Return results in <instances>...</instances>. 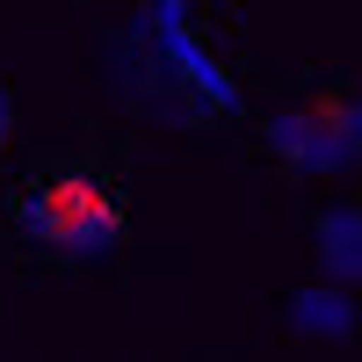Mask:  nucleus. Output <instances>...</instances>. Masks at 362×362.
I'll return each mask as SVG.
<instances>
[{
  "instance_id": "obj_4",
  "label": "nucleus",
  "mask_w": 362,
  "mask_h": 362,
  "mask_svg": "<svg viewBox=\"0 0 362 362\" xmlns=\"http://www.w3.org/2000/svg\"><path fill=\"white\" fill-rule=\"evenodd\" d=\"M312 261L319 276L362 290V203H326L312 218Z\"/></svg>"
},
{
  "instance_id": "obj_3",
  "label": "nucleus",
  "mask_w": 362,
  "mask_h": 362,
  "mask_svg": "<svg viewBox=\"0 0 362 362\" xmlns=\"http://www.w3.org/2000/svg\"><path fill=\"white\" fill-rule=\"evenodd\" d=\"M283 326L297 341H319V348H348L362 334V305H355V290L334 283V276H319L305 290H290V305H283Z\"/></svg>"
},
{
  "instance_id": "obj_2",
  "label": "nucleus",
  "mask_w": 362,
  "mask_h": 362,
  "mask_svg": "<svg viewBox=\"0 0 362 362\" xmlns=\"http://www.w3.org/2000/svg\"><path fill=\"white\" fill-rule=\"evenodd\" d=\"M261 145L297 181H348L362 167V95L355 87H319V95L268 116Z\"/></svg>"
},
{
  "instance_id": "obj_1",
  "label": "nucleus",
  "mask_w": 362,
  "mask_h": 362,
  "mask_svg": "<svg viewBox=\"0 0 362 362\" xmlns=\"http://www.w3.org/2000/svg\"><path fill=\"white\" fill-rule=\"evenodd\" d=\"M15 225L58 261H102L124 239V189L102 167H44L37 181H22Z\"/></svg>"
},
{
  "instance_id": "obj_5",
  "label": "nucleus",
  "mask_w": 362,
  "mask_h": 362,
  "mask_svg": "<svg viewBox=\"0 0 362 362\" xmlns=\"http://www.w3.org/2000/svg\"><path fill=\"white\" fill-rule=\"evenodd\" d=\"M8 138H15V95L0 87V153H8Z\"/></svg>"
}]
</instances>
